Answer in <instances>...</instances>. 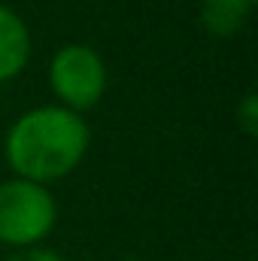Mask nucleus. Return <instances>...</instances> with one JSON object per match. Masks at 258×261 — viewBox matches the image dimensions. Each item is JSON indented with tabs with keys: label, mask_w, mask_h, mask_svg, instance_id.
Here are the masks:
<instances>
[{
	"label": "nucleus",
	"mask_w": 258,
	"mask_h": 261,
	"mask_svg": "<svg viewBox=\"0 0 258 261\" xmlns=\"http://www.w3.org/2000/svg\"><path fill=\"white\" fill-rule=\"evenodd\" d=\"M58 222V203L46 186L28 179L0 182V243L28 249L40 246Z\"/></svg>",
	"instance_id": "nucleus-2"
},
{
	"label": "nucleus",
	"mask_w": 258,
	"mask_h": 261,
	"mask_svg": "<svg viewBox=\"0 0 258 261\" xmlns=\"http://www.w3.org/2000/svg\"><path fill=\"white\" fill-rule=\"evenodd\" d=\"M88 143L91 134L79 113L64 107H37L15 119L3 140V155L18 179L49 186L82 164Z\"/></svg>",
	"instance_id": "nucleus-1"
},
{
	"label": "nucleus",
	"mask_w": 258,
	"mask_h": 261,
	"mask_svg": "<svg viewBox=\"0 0 258 261\" xmlns=\"http://www.w3.org/2000/svg\"><path fill=\"white\" fill-rule=\"evenodd\" d=\"M252 0H200V24L213 37H237L252 12Z\"/></svg>",
	"instance_id": "nucleus-5"
},
{
	"label": "nucleus",
	"mask_w": 258,
	"mask_h": 261,
	"mask_svg": "<svg viewBox=\"0 0 258 261\" xmlns=\"http://www.w3.org/2000/svg\"><path fill=\"white\" fill-rule=\"evenodd\" d=\"M6 261H64L55 249H46V246H28V249H15Z\"/></svg>",
	"instance_id": "nucleus-7"
},
{
	"label": "nucleus",
	"mask_w": 258,
	"mask_h": 261,
	"mask_svg": "<svg viewBox=\"0 0 258 261\" xmlns=\"http://www.w3.org/2000/svg\"><path fill=\"white\" fill-rule=\"evenodd\" d=\"M31 61V31L24 18L0 3V82L15 79Z\"/></svg>",
	"instance_id": "nucleus-4"
},
{
	"label": "nucleus",
	"mask_w": 258,
	"mask_h": 261,
	"mask_svg": "<svg viewBox=\"0 0 258 261\" xmlns=\"http://www.w3.org/2000/svg\"><path fill=\"white\" fill-rule=\"evenodd\" d=\"M237 125L249 137L255 134V128H258V97L255 94H246L240 100V107H237Z\"/></svg>",
	"instance_id": "nucleus-6"
},
{
	"label": "nucleus",
	"mask_w": 258,
	"mask_h": 261,
	"mask_svg": "<svg viewBox=\"0 0 258 261\" xmlns=\"http://www.w3.org/2000/svg\"><path fill=\"white\" fill-rule=\"evenodd\" d=\"M107 82H110L107 64H104L100 52L91 46L70 43L52 55L49 85H52L58 103L70 113L82 116L85 110L97 107V100L107 91Z\"/></svg>",
	"instance_id": "nucleus-3"
}]
</instances>
